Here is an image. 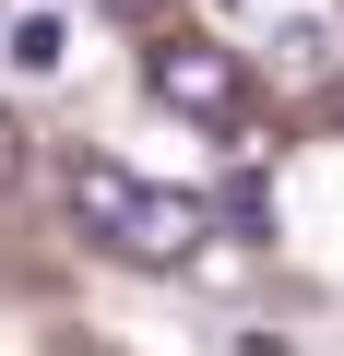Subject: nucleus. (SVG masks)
I'll list each match as a JSON object with an SVG mask.
<instances>
[{
	"label": "nucleus",
	"mask_w": 344,
	"mask_h": 356,
	"mask_svg": "<svg viewBox=\"0 0 344 356\" xmlns=\"http://www.w3.org/2000/svg\"><path fill=\"white\" fill-rule=\"evenodd\" d=\"M60 191H72V226H83L95 250L142 261V273L190 261V250L214 238V202H202V191H154V178H131L119 154H72V166H60Z\"/></svg>",
	"instance_id": "nucleus-1"
},
{
	"label": "nucleus",
	"mask_w": 344,
	"mask_h": 356,
	"mask_svg": "<svg viewBox=\"0 0 344 356\" xmlns=\"http://www.w3.org/2000/svg\"><path fill=\"white\" fill-rule=\"evenodd\" d=\"M142 83H154V107H179V119H202V131H238V119H249V60L214 48V36H166V48L142 60Z\"/></svg>",
	"instance_id": "nucleus-2"
},
{
	"label": "nucleus",
	"mask_w": 344,
	"mask_h": 356,
	"mask_svg": "<svg viewBox=\"0 0 344 356\" xmlns=\"http://www.w3.org/2000/svg\"><path fill=\"white\" fill-rule=\"evenodd\" d=\"M273 83H297V95L344 83V24H332V13H285V24H273Z\"/></svg>",
	"instance_id": "nucleus-3"
},
{
	"label": "nucleus",
	"mask_w": 344,
	"mask_h": 356,
	"mask_svg": "<svg viewBox=\"0 0 344 356\" xmlns=\"http://www.w3.org/2000/svg\"><path fill=\"white\" fill-rule=\"evenodd\" d=\"M13 60H24V72H60V60H72V24H60V13H24V24H13Z\"/></svg>",
	"instance_id": "nucleus-4"
},
{
	"label": "nucleus",
	"mask_w": 344,
	"mask_h": 356,
	"mask_svg": "<svg viewBox=\"0 0 344 356\" xmlns=\"http://www.w3.org/2000/svg\"><path fill=\"white\" fill-rule=\"evenodd\" d=\"M13 178H24V119L0 107V191H13Z\"/></svg>",
	"instance_id": "nucleus-5"
},
{
	"label": "nucleus",
	"mask_w": 344,
	"mask_h": 356,
	"mask_svg": "<svg viewBox=\"0 0 344 356\" xmlns=\"http://www.w3.org/2000/svg\"><path fill=\"white\" fill-rule=\"evenodd\" d=\"M107 13H131V24H142V13H166V0H107Z\"/></svg>",
	"instance_id": "nucleus-6"
}]
</instances>
